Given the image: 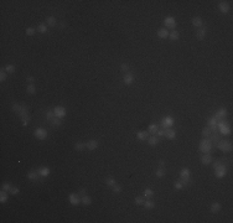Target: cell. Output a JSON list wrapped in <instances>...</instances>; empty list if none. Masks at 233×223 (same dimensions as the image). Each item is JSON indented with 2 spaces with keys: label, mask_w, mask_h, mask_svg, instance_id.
Listing matches in <instances>:
<instances>
[{
  "label": "cell",
  "mask_w": 233,
  "mask_h": 223,
  "mask_svg": "<svg viewBox=\"0 0 233 223\" xmlns=\"http://www.w3.org/2000/svg\"><path fill=\"white\" fill-rule=\"evenodd\" d=\"M74 149L77 151H82L86 149V143H77L76 145H74Z\"/></svg>",
  "instance_id": "cell-36"
},
{
  "label": "cell",
  "mask_w": 233,
  "mask_h": 223,
  "mask_svg": "<svg viewBox=\"0 0 233 223\" xmlns=\"http://www.w3.org/2000/svg\"><path fill=\"white\" fill-rule=\"evenodd\" d=\"M220 211H221V205H220L218 202L212 203V206H211V212H212V213H218Z\"/></svg>",
  "instance_id": "cell-25"
},
{
  "label": "cell",
  "mask_w": 233,
  "mask_h": 223,
  "mask_svg": "<svg viewBox=\"0 0 233 223\" xmlns=\"http://www.w3.org/2000/svg\"><path fill=\"white\" fill-rule=\"evenodd\" d=\"M35 31H36V30H35L34 27H27V29H26V35H29V36H32L34 34H35Z\"/></svg>",
  "instance_id": "cell-49"
},
{
  "label": "cell",
  "mask_w": 233,
  "mask_h": 223,
  "mask_svg": "<svg viewBox=\"0 0 233 223\" xmlns=\"http://www.w3.org/2000/svg\"><path fill=\"white\" fill-rule=\"evenodd\" d=\"M165 26H166V29H175L176 27L175 17H172V16L165 17Z\"/></svg>",
  "instance_id": "cell-11"
},
{
  "label": "cell",
  "mask_w": 233,
  "mask_h": 223,
  "mask_svg": "<svg viewBox=\"0 0 233 223\" xmlns=\"http://www.w3.org/2000/svg\"><path fill=\"white\" fill-rule=\"evenodd\" d=\"M217 148L221 151H225V153H229L232 150V144L231 141H226V140H220L217 143Z\"/></svg>",
  "instance_id": "cell-2"
},
{
  "label": "cell",
  "mask_w": 233,
  "mask_h": 223,
  "mask_svg": "<svg viewBox=\"0 0 233 223\" xmlns=\"http://www.w3.org/2000/svg\"><path fill=\"white\" fill-rule=\"evenodd\" d=\"M169 37L171 39V40H179V37H180V34L177 32L176 30H172L171 32H169Z\"/></svg>",
  "instance_id": "cell-31"
},
{
  "label": "cell",
  "mask_w": 233,
  "mask_h": 223,
  "mask_svg": "<svg viewBox=\"0 0 233 223\" xmlns=\"http://www.w3.org/2000/svg\"><path fill=\"white\" fill-rule=\"evenodd\" d=\"M21 119H22V125L26 126L27 124H29V122H30V115H29V114H25V115H22V117H21Z\"/></svg>",
  "instance_id": "cell-42"
},
{
  "label": "cell",
  "mask_w": 233,
  "mask_h": 223,
  "mask_svg": "<svg viewBox=\"0 0 233 223\" xmlns=\"http://www.w3.org/2000/svg\"><path fill=\"white\" fill-rule=\"evenodd\" d=\"M34 135L36 136L37 139H40V140H44V139L47 138V130L44 129V128H37L36 130H35V133H34Z\"/></svg>",
  "instance_id": "cell-8"
},
{
  "label": "cell",
  "mask_w": 233,
  "mask_h": 223,
  "mask_svg": "<svg viewBox=\"0 0 233 223\" xmlns=\"http://www.w3.org/2000/svg\"><path fill=\"white\" fill-rule=\"evenodd\" d=\"M26 81H27V82H30V83H32V82L35 81V78H34L32 76H29V77H26Z\"/></svg>",
  "instance_id": "cell-57"
},
{
  "label": "cell",
  "mask_w": 233,
  "mask_h": 223,
  "mask_svg": "<svg viewBox=\"0 0 233 223\" xmlns=\"http://www.w3.org/2000/svg\"><path fill=\"white\" fill-rule=\"evenodd\" d=\"M165 174H166V172H165V170H164V167H159V169L155 171L156 177H164Z\"/></svg>",
  "instance_id": "cell-37"
},
{
  "label": "cell",
  "mask_w": 233,
  "mask_h": 223,
  "mask_svg": "<svg viewBox=\"0 0 233 223\" xmlns=\"http://www.w3.org/2000/svg\"><path fill=\"white\" fill-rule=\"evenodd\" d=\"M144 207H145V208H148V210H151V208H154V207H155V203L148 198V200H145V201H144Z\"/></svg>",
  "instance_id": "cell-30"
},
{
  "label": "cell",
  "mask_w": 233,
  "mask_h": 223,
  "mask_svg": "<svg viewBox=\"0 0 233 223\" xmlns=\"http://www.w3.org/2000/svg\"><path fill=\"white\" fill-rule=\"evenodd\" d=\"M5 79H6V71H4V69H1V72H0V81H1V82H4Z\"/></svg>",
  "instance_id": "cell-50"
},
{
  "label": "cell",
  "mask_w": 233,
  "mask_h": 223,
  "mask_svg": "<svg viewBox=\"0 0 233 223\" xmlns=\"http://www.w3.org/2000/svg\"><path fill=\"white\" fill-rule=\"evenodd\" d=\"M148 143L151 146H155L159 144V139L156 138V136H150V138H148Z\"/></svg>",
  "instance_id": "cell-33"
},
{
  "label": "cell",
  "mask_w": 233,
  "mask_h": 223,
  "mask_svg": "<svg viewBox=\"0 0 233 223\" xmlns=\"http://www.w3.org/2000/svg\"><path fill=\"white\" fill-rule=\"evenodd\" d=\"M217 129H220L221 134H223V135H228V134H231V128H229V125L225 122V120H223V122L217 123Z\"/></svg>",
  "instance_id": "cell-3"
},
{
  "label": "cell",
  "mask_w": 233,
  "mask_h": 223,
  "mask_svg": "<svg viewBox=\"0 0 233 223\" xmlns=\"http://www.w3.org/2000/svg\"><path fill=\"white\" fill-rule=\"evenodd\" d=\"M180 181H181L182 183H184V186L188 182V181H190V170H188V169L184 167V169L181 170V174H180Z\"/></svg>",
  "instance_id": "cell-5"
},
{
  "label": "cell",
  "mask_w": 233,
  "mask_h": 223,
  "mask_svg": "<svg viewBox=\"0 0 233 223\" xmlns=\"http://www.w3.org/2000/svg\"><path fill=\"white\" fill-rule=\"evenodd\" d=\"M158 36H159L160 39H166V37H169L168 29H166V27H165V29H160L159 31H158Z\"/></svg>",
  "instance_id": "cell-20"
},
{
  "label": "cell",
  "mask_w": 233,
  "mask_h": 223,
  "mask_svg": "<svg viewBox=\"0 0 233 223\" xmlns=\"http://www.w3.org/2000/svg\"><path fill=\"white\" fill-rule=\"evenodd\" d=\"M20 107H21V106H19L17 103H14V104H12V110H14V112H16V113H19V110H20Z\"/></svg>",
  "instance_id": "cell-52"
},
{
  "label": "cell",
  "mask_w": 233,
  "mask_h": 223,
  "mask_svg": "<svg viewBox=\"0 0 233 223\" xmlns=\"http://www.w3.org/2000/svg\"><path fill=\"white\" fill-rule=\"evenodd\" d=\"M50 123H51V125H52V126H60L62 124L61 119H60V118H57V117H55L52 120H50Z\"/></svg>",
  "instance_id": "cell-35"
},
{
  "label": "cell",
  "mask_w": 233,
  "mask_h": 223,
  "mask_svg": "<svg viewBox=\"0 0 233 223\" xmlns=\"http://www.w3.org/2000/svg\"><path fill=\"white\" fill-rule=\"evenodd\" d=\"M226 174H227V167L223 165V164H221V165H218V166L215 169V175H216V177L217 178H222V177H225Z\"/></svg>",
  "instance_id": "cell-4"
},
{
  "label": "cell",
  "mask_w": 233,
  "mask_h": 223,
  "mask_svg": "<svg viewBox=\"0 0 233 223\" xmlns=\"http://www.w3.org/2000/svg\"><path fill=\"white\" fill-rule=\"evenodd\" d=\"M39 176H40L39 171H30L29 174H27V178L31 180V181H37V180H39Z\"/></svg>",
  "instance_id": "cell-18"
},
{
  "label": "cell",
  "mask_w": 233,
  "mask_h": 223,
  "mask_svg": "<svg viewBox=\"0 0 233 223\" xmlns=\"http://www.w3.org/2000/svg\"><path fill=\"white\" fill-rule=\"evenodd\" d=\"M37 31L40 34H46V32H49V26L46 24H40L39 26H37Z\"/></svg>",
  "instance_id": "cell-23"
},
{
  "label": "cell",
  "mask_w": 233,
  "mask_h": 223,
  "mask_svg": "<svg viewBox=\"0 0 233 223\" xmlns=\"http://www.w3.org/2000/svg\"><path fill=\"white\" fill-rule=\"evenodd\" d=\"M1 188H3V190H5V191H8V192H10V190H11L12 187H11V185H10L9 182H5L4 185H3V187H1Z\"/></svg>",
  "instance_id": "cell-48"
},
{
  "label": "cell",
  "mask_w": 233,
  "mask_h": 223,
  "mask_svg": "<svg viewBox=\"0 0 233 223\" xmlns=\"http://www.w3.org/2000/svg\"><path fill=\"white\" fill-rule=\"evenodd\" d=\"M55 117H56V115H55V112H53V110H47V113H46V119H47V120H52Z\"/></svg>",
  "instance_id": "cell-43"
},
{
  "label": "cell",
  "mask_w": 233,
  "mask_h": 223,
  "mask_svg": "<svg viewBox=\"0 0 233 223\" xmlns=\"http://www.w3.org/2000/svg\"><path fill=\"white\" fill-rule=\"evenodd\" d=\"M192 25L195 27H201V26H202V19L198 16H195L192 19Z\"/></svg>",
  "instance_id": "cell-26"
},
{
  "label": "cell",
  "mask_w": 233,
  "mask_h": 223,
  "mask_svg": "<svg viewBox=\"0 0 233 223\" xmlns=\"http://www.w3.org/2000/svg\"><path fill=\"white\" fill-rule=\"evenodd\" d=\"M211 148H212V141L208 138H205L200 141V151H202L203 154L205 153H210Z\"/></svg>",
  "instance_id": "cell-1"
},
{
  "label": "cell",
  "mask_w": 233,
  "mask_h": 223,
  "mask_svg": "<svg viewBox=\"0 0 233 223\" xmlns=\"http://www.w3.org/2000/svg\"><path fill=\"white\" fill-rule=\"evenodd\" d=\"M174 125V119H172L171 117H164L163 119H161V128L163 129H169L170 126Z\"/></svg>",
  "instance_id": "cell-7"
},
{
  "label": "cell",
  "mask_w": 233,
  "mask_h": 223,
  "mask_svg": "<svg viewBox=\"0 0 233 223\" xmlns=\"http://www.w3.org/2000/svg\"><path fill=\"white\" fill-rule=\"evenodd\" d=\"M46 22H47V26H56L57 20H56V17H55V16H47Z\"/></svg>",
  "instance_id": "cell-27"
},
{
  "label": "cell",
  "mask_w": 233,
  "mask_h": 223,
  "mask_svg": "<svg viewBox=\"0 0 233 223\" xmlns=\"http://www.w3.org/2000/svg\"><path fill=\"white\" fill-rule=\"evenodd\" d=\"M10 193H11V195H17V193H19V188H17V187H12L11 190H10Z\"/></svg>",
  "instance_id": "cell-54"
},
{
  "label": "cell",
  "mask_w": 233,
  "mask_h": 223,
  "mask_svg": "<svg viewBox=\"0 0 233 223\" xmlns=\"http://www.w3.org/2000/svg\"><path fill=\"white\" fill-rule=\"evenodd\" d=\"M68 201L71 202V205H73V206H77L81 203V196L78 195V193H71L68 196Z\"/></svg>",
  "instance_id": "cell-9"
},
{
  "label": "cell",
  "mask_w": 233,
  "mask_h": 223,
  "mask_svg": "<svg viewBox=\"0 0 233 223\" xmlns=\"http://www.w3.org/2000/svg\"><path fill=\"white\" fill-rule=\"evenodd\" d=\"M159 166H160V167H164V166H165V161H164V160H160V161H159Z\"/></svg>",
  "instance_id": "cell-58"
},
{
  "label": "cell",
  "mask_w": 233,
  "mask_h": 223,
  "mask_svg": "<svg viewBox=\"0 0 233 223\" xmlns=\"http://www.w3.org/2000/svg\"><path fill=\"white\" fill-rule=\"evenodd\" d=\"M165 130L166 129H163V128L158 130V131H156V133H158V136H165Z\"/></svg>",
  "instance_id": "cell-53"
},
{
  "label": "cell",
  "mask_w": 233,
  "mask_h": 223,
  "mask_svg": "<svg viewBox=\"0 0 233 223\" xmlns=\"http://www.w3.org/2000/svg\"><path fill=\"white\" fill-rule=\"evenodd\" d=\"M206 34H207V29H206V26H201V27L196 31V37L198 39V40H203L205 36H206Z\"/></svg>",
  "instance_id": "cell-12"
},
{
  "label": "cell",
  "mask_w": 233,
  "mask_h": 223,
  "mask_svg": "<svg viewBox=\"0 0 233 223\" xmlns=\"http://www.w3.org/2000/svg\"><path fill=\"white\" fill-rule=\"evenodd\" d=\"M86 148L88 149V150H94V149H97L98 148V141L97 140H94V139H92V140H89V141H87L86 143Z\"/></svg>",
  "instance_id": "cell-16"
},
{
  "label": "cell",
  "mask_w": 233,
  "mask_h": 223,
  "mask_svg": "<svg viewBox=\"0 0 233 223\" xmlns=\"http://www.w3.org/2000/svg\"><path fill=\"white\" fill-rule=\"evenodd\" d=\"M174 186H175V188H177V190H181V188L184 187V183L181 182L180 180H177V181L174 183Z\"/></svg>",
  "instance_id": "cell-47"
},
{
  "label": "cell",
  "mask_w": 233,
  "mask_h": 223,
  "mask_svg": "<svg viewBox=\"0 0 233 223\" xmlns=\"http://www.w3.org/2000/svg\"><path fill=\"white\" fill-rule=\"evenodd\" d=\"M5 71H6V73H14L15 72V66L14 65H6Z\"/></svg>",
  "instance_id": "cell-45"
},
{
  "label": "cell",
  "mask_w": 233,
  "mask_h": 223,
  "mask_svg": "<svg viewBox=\"0 0 233 223\" xmlns=\"http://www.w3.org/2000/svg\"><path fill=\"white\" fill-rule=\"evenodd\" d=\"M159 130V125L158 124H150L149 126V133H156Z\"/></svg>",
  "instance_id": "cell-44"
},
{
  "label": "cell",
  "mask_w": 233,
  "mask_h": 223,
  "mask_svg": "<svg viewBox=\"0 0 233 223\" xmlns=\"http://www.w3.org/2000/svg\"><path fill=\"white\" fill-rule=\"evenodd\" d=\"M144 201H145V198L141 197V196L135 197V205H144Z\"/></svg>",
  "instance_id": "cell-46"
},
{
  "label": "cell",
  "mask_w": 233,
  "mask_h": 223,
  "mask_svg": "<svg viewBox=\"0 0 233 223\" xmlns=\"http://www.w3.org/2000/svg\"><path fill=\"white\" fill-rule=\"evenodd\" d=\"M27 110H29V109H27V107H26V106H21L20 107V110H19V113H17V114H19L20 117H22V115H25V114H29V112H27Z\"/></svg>",
  "instance_id": "cell-39"
},
{
  "label": "cell",
  "mask_w": 233,
  "mask_h": 223,
  "mask_svg": "<svg viewBox=\"0 0 233 223\" xmlns=\"http://www.w3.org/2000/svg\"><path fill=\"white\" fill-rule=\"evenodd\" d=\"M165 136L168 139H175L176 138V131L172 129H166L165 130Z\"/></svg>",
  "instance_id": "cell-22"
},
{
  "label": "cell",
  "mask_w": 233,
  "mask_h": 223,
  "mask_svg": "<svg viewBox=\"0 0 233 223\" xmlns=\"http://www.w3.org/2000/svg\"><path fill=\"white\" fill-rule=\"evenodd\" d=\"M218 9H220L223 14H227L229 10V5L227 4L226 1H220V3H218Z\"/></svg>",
  "instance_id": "cell-17"
},
{
  "label": "cell",
  "mask_w": 233,
  "mask_h": 223,
  "mask_svg": "<svg viewBox=\"0 0 233 223\" xmlns=\"http://www.w3.org/2000/svg\"><path fill=\"white\" fill-rule=\"evenodd\" d=\"M81 202L83 203V205H86V206H89L91 203H92V198H91L89 196L84 195V196H82L81 197Z\"/></svg>",
  "instance_id": "cell-28"
},
{
  "label": "cell",
  "mask_w": 233,
  "mask_h": 223,
  "mask_svg": "<svg viewBox=\"0 0 233 223\" xmlns=\"http://www.w3.org/2000/svg\"><path fill=\"white\" fill-rule=\"evenodd\" d=\"M78 195L81 196V197L86 195V188H81V190H79V192H78Z\"/></svg>",
  "instance_id": "cell-55"
},
{
  "label": "cell",
  "mask_w": 233,
  "mask_h": 223,
  "mask_svg": "<svg viewBox=\"0 0 233 223\" xmlns=\"http://www.w3.org/2000/svg\"><path fill=\"white\" fill-rule=\"evenodd\" d=\"M8 201V191H5L3 190L1 192H0V202H6Z\"/></svg>",
  "instance_id": "cell-34"
},
{
  "label": "cell",
  "mask_w": 233,
  "mask_h": 223,
  "mask_svg": "<svg viewBox=\"0 0 233 223\" xmlns=\"http://www.w3.org/2000/svg\"><path fill=\"white\" fill-rule=\"evenodd\" d=\"M153 196H154V191L151 190V188H145V191H144V198H151Z\"/></svg>",
  "instance_id": "cell-29"
},
{
  "label": "cell",
  "mask_w": 233,
  "mask_h": 223,
  "mask_svg": "<svg viewBox=\"0 0 233 223\" xmlns=\"http://www.w3.org/2000/svg\"><path fill=\"white\" fill-rule=\"evenodd\" d=\"M60 27H62V29L66 27V22H65V21H61V24H60Z\"/></svg>",
  "instance_id": "cell-59"
},
{
  "label": "cell",
  "mask_w": 233,
  "mask_h": 223,
  "mask_svg": "<svg viewBox=\"0 0 233 223\" xmlns=\"http://www.w3.org/2000/svg\"><path fill=\"white\" fill-rule=\"evenodd\" d=\"M39 174H40V176H44V177H46V176H49L50 175V169L47 166H42L39 169Z\"/></svg>",
  "instance_id": "cell-19"
},
{
  "label": "cell",
  "mask_w": 233,
  "mask_h": 223,
  "mask_svg": "<svg viewBox=\"0 0 233 223\" xmlns=\"http://www.w3.org/2000/svg\"><path fill=\"white\" fill-rule=\"evenodd\" d=\"M123 79H124V83H125V84L129 86V84H131V83L134 82V74H133V73L127 72L125 74H124Z\"/></svg>",
  "instance_id": "cell-15"
},
{
  "label": "cell",
  "mask_w": 233,
  "mask_h": 223,
  "mask_svg": "<svg viewBox=\"0 0 233 223\" xmlns=\"http://www.w3.org/2000/svg\"><path fill=\"white\" fill-rule=\"evenodd\" d=\"M213 117L216 118L217 122H223V120H225V118L227 117V110H226V108H220V109L216 112V114H215Z\"/></svg>",
  "instance_id": "cell-6"
},
{
  "label": "cell",
  "mask_w": 233,
  "mask_h": 223,
  "mask_svg": "<svg viewBox=\"0 0 233 223\" xmlns=\"http://www.w3.org/2000/svg\"><path fill=\"white\" fill-rule=\"evenodd\" d=\"M112 190H113L114 193H120V192H122V186L118 185V183H114V185L112 186Z\"/></svg>",
  "instance_id": "cell-40"
},
{
  "label": "cell",
  "mask_w": 233,
  "mask_h": 223,
  "mask_svg": "<svg viewBox=\"0 0 233 223\" xmlns=\"http://www.w3.org/2000/svg\"><path fill=\"white\" fill-rule=\"evenodd\" d=\"M26 92L29 94H35V92H36V87H35V84L34 83H30L27 87H26Z\"/></svg>",
  "instance_id": "cell-32"
},
{
  "label": "cell",
  "mask_w": 233,
  "mask_h": 223,
  "mask_svg": "<svg viewBox=\"0 0 233 223\" xmlns=\"http://www.w3.org/2000/svg\"><path fill=\"white\" fill-rule=\"evenodd\" d=\"M201 162H202L203 165L211 164V162H212V156H211V154H210V153H205V154L202 155V158H201Z\"/></svg>",
  "instance_id": "cell-14"
},
{
  "label": "cell",
  "mask_w": 233,
  "mask_h": 223,
  "mask_svg": "<svg viewBox=\"0 0 233 223\" xmlns=\"http://www.w3.org/2000/svg\"><path fill=\"white\" fill-rule=\"evenodd\" d=\"M210 140H211V141H215L217 144V143L220 141V140H221V135H220V134L218 133H216V131H213L212 134H211V136H210Z\"/></svg>",
  "instance_id": "cell-24"
},
{
  "label": "cell",
  "mask_w": 233,
  "mask_h": 223,
  "mask_svg": "<svg viewBox=\"0 0 233 223\" xmlns=\"http://www.w3.org/2000/svg\"><path fill=\"white\" fill-rule=\"evenodd\" d=\"M217 123H218V122L216 120V118H215V117H211L208 120H207L208 128L212 130V131H216V130H217Z\"/></svg>",
  "instance_id": "cell-13"
},
{
  "label": "cell",
  "mask_w": 233,
  "mask_h": 223,
  "mask_svg": "<svg viewBox=\"0 0 233 223\" xmlns=\"http://www.w3.org/2000/svg\"><path fill=\"white\" fill-rule=\"evenodd\" d=\"M120 69H122L123 72L127 73L128 71H129V66H128V63H122V66H120Z\"/></svg>",
  "instance_id": "cell-51"
},
{
  "label": "cell",
  "mask_w": 233,
  "mask_h": 223,
  "mask_svg": "<svg viewBox=\"0 0 233 223\" xmlns=\"http://www.w3.org/2000/svg\"><path fill=\"white\" fill-rule=\"evenodd\" d=\"M53 112H55V115L57 118H63L66 117V108L65 107H61V106H57V107H55V109H53Z\"/></svg>",
  "instance_id": "cell-10"
},
{
  "label": "cell",
  "mask_w": 233,
  "mask_h": 223,
  "mask_svg": "<svg viewBox=\"0 0 233 223\" xmlns=\"http://www.w3.org/2000/svg\"><path fill=\"white\" fill-rule=\"evenodd\" d=\"M211 134H212V130L210 129L208 126H207V128H203V130H202V135H203L205 138H210Z\"/></svg>",
  "instance_id": "cell-38"
},
{
  "label": "cell",
  "mask_w": 233,
  "mask_h": 223,
  "mask_svg": "<svg viewBox=\"0 0 233 223\" xmlns=\"http://www.w3.org/2000/svg\"><path fill=\"white\" fill-rule=\"evenodd\" d=\"M136 138L139 139V140H146L148 138H149V131H138V134H136Z\"/></svg>",
  "instance_id": "cell-21"
},
{
  "label": "cell",
  "mask_w": 233,
  "mask_h": 223,
  "mask_svg": "<svg viewBox=\"0 0 233 223\" xmlns=\"http://www.w3.org/2000/svg\"><path fill=\"white\" fill-rule=\"evenodd\" d=\"M106 183H107V186H113L114 183H117V181H115V178L114 177H107L106 178Z\"/></svg>",
  "instance_id": "cell-41"
},
{
  "label": "cell",
  "mask_w": 233,
  "mask_h": 223,
  "mask_svg": "<svg viewBox=\"0 0 233 223\" xmlns=\"http://www.w3.org/2000/svg\"><path fill=\"white\" fill-rule=\"evenodd\" d=\"M221 164H222V161H220V160L215 161V162H213V169H216V167L218 166V165H221Z\"/></svg>",
  "instance_id": "cell-56"
}]
</instances>
